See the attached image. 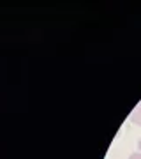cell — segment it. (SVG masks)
Wrapping results in <instances>:
<instances>
[{"mask_svg":"<svg viewBox=\"0 0 141 159\" xmlns=\"http://www.w3.org/2000/svg\"><path fill=\"white\" fill-rule=\"evenodd\" d=\"M129 120L132 122V124H136V125H141V106H138V108L130 113Z\"/></svg>","mask_w":141,"mask_h":159,"instance_id":"6da1fadb","label":"cell"},{"mask_svg":"<svg viewBox=\"0 0 141 159\" xmlns=\"http://www.w3.org/2000/svg\"><path fill=\"white\" fill-rule=\"evenodd\" d=\"M129 159H141V152H134V154H130Z\"/></svg>","mask_w":141,"mask_h":159,"instance_id":"7a4b0ae2","label":"cell"},{"mask_svg":"<svg viewBox=\"0 0 141 159\" xmlns=\"http://www.w3.org/2000/svg\"><path fill=\"white\" fill-rule=\"evenodd\" d=\"M138 152H141V138L138 140Z\"/></svg>","mask_w":141,"mask_h":159,"instance_id":"3957f363","label":"cell"},{"mask_svg":"<svg viewBox=\"0 0 141 159\" xmlns=\"http://www.w3.org/2000/svg\"><path fill=\"white\" fill-rule=\"evenodd\" d=\"M139 106H141V104H139Z\"/></svg>","mask_w":141,"mask_h":159,"instance_id":"277c9868","label":"cell"}]
</instances>
